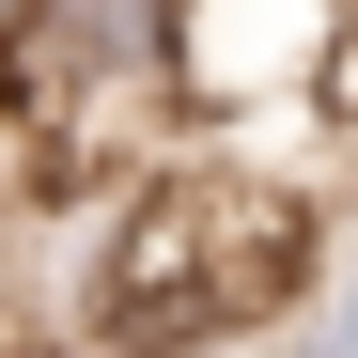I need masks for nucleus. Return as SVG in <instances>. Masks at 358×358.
<instances>
[{
	"instance_id": "2",
	"label": "nucleus",
	"mask_w": 358,
	"mask_h": 358,
	"mask_svg": "<svg viewBox=\"0 0 358 358\" xmlns=\"http://www.w3.org/2000/svg\"><path fill=\"white\" fill-rule=\"evenodd\" d=\"M16 16H31V0H0V31H16Z\"/></svg>"
},
{
	"instance_id": "1",
	"label": "nucleus",
	"mask_w": 358,
	"mask_h": 358,
	"mask_svg": "<svg viewBox=\"0 0 358 358\" xmlns=\"http://www.w3.org/2000/svg\"><path fill=\"white\" fill-rule=\"evenodd\" d=\"M296 358H358V280H343V312H327L312 343H296Z\"/></svg>"
}]
</instances>
